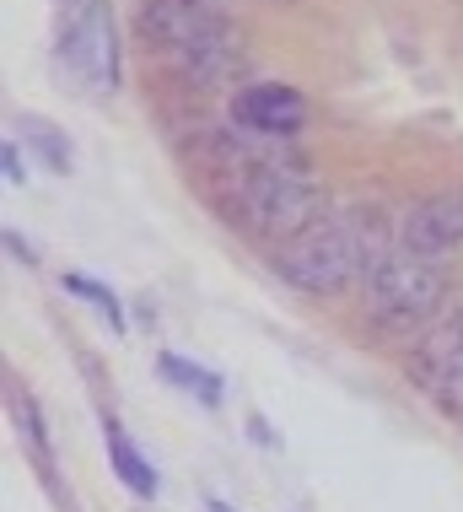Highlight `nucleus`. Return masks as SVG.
<instances>
[{
  "label": "nucleus",
  "mask_w": 463,
  "mask_h": 512,
  "mask_svg": "<svg viewBox=\"0 0 463 512\" xmlns=\"http://www.w3.org/2000/svg\"><path fill=\"white\" fill-rule=\"evenodd\" d=\"M394 248L388 238V216L377 205H345V211L318 216L307 232L275 248V275L286 286H297L307 297H334L345 286L367 281L377 259Z\"/></svg>",
  "instance_id": "1"
},
{
  "label": "nucleus",
  "mask_w": 463,
  "mask_h": 512,
  "mask_svg": "<svg viewBox=\"0 0 463 512\" xmlns=\"http://www.w3.org/2000/svg\"><path fill=\"white\" fill-rule=\"evenodd\" d=\"M140 38L162 49L189 81H221L243 60L232 17L216 0H146L140 6Z\"/></svg>",
  "instance_id": "2"
},
{
  "label": "nucleus",
  "mask_w": 463,
  "mask_h": 512,
  "mask_svg": "<svg viewBox=\"0 0 463 512\" xmlns=\"http://www.w3.org/2000/svg\"><path fill=\"white\" fill-rule=\"evenodd\" d=\"M243 162V221L259 238L291 243L297 232H307L324 211V184L307 173V162L297 157H237Z\"/></svg>",
  "instance_id": "3"
},
{
  "label": "nucleus",
  "mask_w": 463,
  "mask_h": 512,
  "mask_svg": "<svg viewBox=\"0 0 463 512\" xmlns=\"http://www.w3.org/2000/svg\"><path fill=\"white\" fill-rule=\"evenodd\" d=\"M442 302H447L442 265L426 254H415V248H404V243L388 248V254L377 259V270L367 275V313L388 329V335H420V329L442 313Z\"/></svg>",
  "instance_id": "4"
},
{
  "label": "nucleus",
  "mask_w": 463,
  "mask_h": 512,
  "mask_svg": "<svg viewBox=\"0 0 463 512\" xmlns=\"http://www.w3.org/2000/svg\"><path fill=\"white\" fill-rule=\"evenodd\" d=\"M60 65L87 98H114L119 87V27L114 0H81V11L60 33Z\"/></svg>",
  "instance_id": "5"
},
{
  "label": "nucleus",
  "mask_w": 463,
  "mask_h": 512,
  "mask_svg": "<svg viewBox=\"0 0 463 512\" xmlns=\"http://www.w3.org/2000/svg\"><path fill=\"white\" fill-rule=\"evenodd\" d=\"M410 372L447 415H463V302L437 329H426V335L415 340Z\"/></svg>",
  "instance_id": "6"
},
{
  "label": "nucleus",
  "mask_w": 463,
  "mask_h": 512,
  "mask_svg": "<svg viewBox=\"0 0 463 512\" xmlns=\"http://www.w3.org/2000/svg\"><path fill=\"white\" fill-rule=\"evenodd\" d=\"M399 243L415 248V254H426V259H442V254H453V248H463V184L415 200L399 221Z\"/></svg>",
  "instance_id": "7"
},
{
  "label": "nucleus",
  "mask_w": 463,
  "mask_h": 512,
  "mask_svg": "<svg viewBox=\"0 0 463 512\" xmlns=\"http://www.w3.org/2000/svg\"><path fill=\"white\" fill-rule=\"evenodd\" d=\"M232 124L248 135L286 141V135H297L307 124V98L297 87H286V81H254V87H243L232 98Z\"/></svg>",
  "instance_id": "8"
},
{
  "label": "nucleus",
  "mask_w": 463,
  "mask_h": 512,
  "mask_svg": "<svg viewBox=\"0 0 463 512\" xmlns=\"http://www.w3.org/2000/svg\"><path fill=\"white\" fill-rule=\"evenodd\" d=\"M103 442H108V464H114V475L124 480V491L140 496V502H151V496L162 491V480H157V469H151V459L135 448L130 437H124V426H119V421H108V426H103Z\"/></svg>",
  "instance_id": "9"
},
{
  "label": "nucleus",
  "mask_w": 463,
  "mask_h": 512,
  "mask_svg": "<svg viewBox=\"0 0 463 512\" xmlns=\"http://www.w3.org/2000/svg\"><path fill=\"white\" fill-rule=\"evenodd\" d=\"M157 367H162V378L173 383L178 394L200 399L205 410H216L221 399H227V383H221V378H216V372H210V367L189 362V356H173V351H162V356H157Z\"/></svg>",
  "instance_id": "10"
},
{
  "label": "nucleus",
  "mask_w": 463,
  "mask_h": 512,
  "mask_svg": "<svg viewBox=\"0 0 463 512\" xmlns=\"http://www.w3.org/2000/svg\"><path fill=\"white\" fill-rule=\"evenodd\" d=\"M60 286H65V292H70V297H81V302H87V308H92L97 318H103V324H108V329H114V335H124V329H130V324H124V308H119V297H114V292H108V286H103V281H92V275H81V270H70V275H65V281H60Z\"/></svg>",
  "instance_id": "11"
},
{
  "label": "nucleus",
  "mask_w": 463,
  "mask_h": 512,
  "mask_svg": "<svg viewBox=\"0 0 463 512\" xmlns=\"http://www.w3.org/2000/svg\"><path fill=\"white\" fill-rule=\"evenodd\" d=\"M17 124H22V141L33 146L38 157H44V168H49V173H70V141H65L60 130H54L49 119H38V114H22Z\"/></svg>",
  "instance_id": "12"
},
{
  "label": "nucleus",
  "mask_w": 463,
  "mask_h": 512,
  "mask_svg": "<svg viewBox=\"0 0 463 512\" xmlns=\"http://www.w3.org/2000/svg\"><path fill=\"white\" fill-rule=\"evenodd\" d=\"M11 421H17V432L33 442V453L49 464V432H44V415H38V405H33V394L27 389H11Z\"/></svg>",
  "instance_id": "13"
},
{
  "label": "nucleus",
  "mask_w": 463,
  "mask_h": 512,
  "mask_svg": "<svg viewBox=\"0 0 463 512\" xmlns=\"http://www.w3.org/2000/svg\"><path fill=\"white\" fill-rule=\"evenodd\" d=\"M0 162H6V184H27V168H22V151H17V141H6V146H0Z\"/></svg>",
  "instance_id": "14"
},
{
  "label": "nucleus",
  "mask_w": 463,
  "mask_h": 512,
  "mask_svg": "<svg viewBox=\"0 0 463 512\" xmlns=\"http://www.w3.org/2000/svg\"><path fill=\"white\" fill-rule=\"evenodd\" d=\"M6 248H11V259H22V265H38V254L17 238V232H6Z\"/></svg>",
  "instance_id": "15"
},
{
  "label": "nucleus",
  "mask_w": 463,
  "mask_h": 512,
  "mask_svg": "<svg viewBox=\"0 0 463 512\" xmlns=\"http://www.w3.org/2000/svg\"><path fill=\"white\" fill-rule=\"evenodd\" d=\"M205 512H232V507L221 502V496H210V502H205Z\"/></svg>",
  "instance_id": "16"
}]
</instances>
